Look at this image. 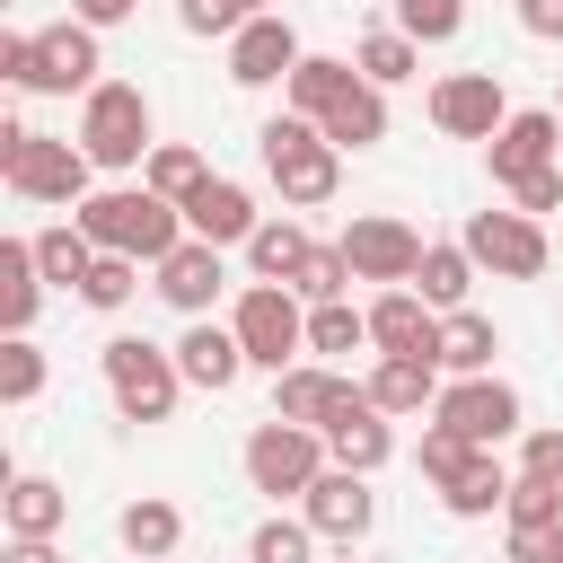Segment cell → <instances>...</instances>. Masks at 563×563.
Listing matches in <instances>:
<instances>
[{"label":"cell","mask_w":563,"mask_h":563,"mask_svg":"<svg viewBox=\"0 0 563 563\" xmlns=\"http://www.w3.org/2000/svg\"><path fill=\"white\" fill-rule=\"evenodd\" d=\"M79 229L106 246V255H141V264H158V255H176L194 229H185V202H167V194H150V185H114V194H88L79 202Z\"/></svg>","instance_id":"1"},{"label":"cell","mask_w":563,"mask_h":563,"mask_svg":"<svg viewBox=\"0 0 563 563\" xmlns=\"http://www.w3.org/2000/svg\"><path fill=\"white\" fill-rule=\"evenodd\" d=\"M255 150H264V176L282 185V202H290V211L334 202V185H343V150H334L308 114H273V123L255 132Z\"/></svg>","instance_id":"2"},{"label":"cell","mask_w":563,"mask_h":563,"mask_svg":"<svg viewBox=\"0 0 563 563\" xmlns=\"http://www.w3.org/2000/svg\"><path fill=\"white\" fill-rule=\"evenodd\" d=\"M88 150L79 141H53V132H26V123H0V185L18 202H88Z\"/></svg>","instance_id":"3"},{"label":"cell","mask_w":563,"mask_h":563,"mask_svg":"<svg viewBox=\"0 0 563 563\" xmlns=\"http://www.w3.org/2000/svg\"><path fill=\"white\" fill-rule=\"evenodd\" d=\"M325 466H334V449H325L317 422H282V413H273V422L246 431V484L273 493V501H282V493H308Z\"/></svg>","instance_id":"4"},{"label":"cell","mask_w":563,"mask_h":563,"mask_svg":"<svg viewBox=\"0 0 563 563\" xmlns=\"http://www.w3.org/2000/svg\"><path fill=\"white\" fill-rule=\"evenodd\" d=\"M79 150L97 167H141L150 158V97L132 79H97L79 106Z\"/></svg>","instance_id":"5"},{"label":"cell","mask_w":563,"mask_h":563,"mask_svg":"<svg viewBox=\"0 0 563 563\" xmlns=\"http://www.w3.org/2000/svg\"><path fill=\"white\" fill-rule=\"evenodd\" d=\"M106 387H114L123 422H167L185 369H176V352H158V343H141V334H114V343H106Z\"/></svg>","instance_id":"6"},{"label":"cell","mask_w":563,"mask_h":563,"mask_svg":"<svg viewBox=\"0 0 563 563\" xmlns=\"http://www.w3.org/2000/svg\"><path fill=\"white\" fill-rule=\"evenodd\" d=\"M238 343H246V361L255 369H290V352L308 343V317H299V299H290V282H255L246 299H238Z\"/></svg>","instance_id":"7"},{"label":"cell","mask_w":563,"mask_h":563,"mask_svg":"<svg viewBox=\"0 0 563 563\" xmlns=\"http://www.w3.org/2000/svg\"><path fill=\"white\" fill-rule=\"evenodd\" d=\"M484 273H501V282H537L545 273V229L528 220V211H466V238H457Z\"/></svg>","instance_id":"8"},{"label":"cell","mask_w":563,"mask_h":563,"mask_svg":"<svg viewBox=\"0 0 563 563\" xmlns=\"http://www.w3.org/2000/svg\"><path fill=\"white\" fill-rule=\"evenodd\" d=\"M299 519H308L317 537H334V545H361V537L378 528V493H369V475H352V466H325V475L299 493Z\"/></svg>","instance_id":"9"},{"label":"cell","mask_w":563,"mask_h":563,"mask_svg":"<svg viewBox=\"0 0 563 563\" xmlns=\"http://www.w3.org/2000/svg\"><path fill=\"white\" fill-rule=\"evenodd\" d=\"M431 123H440L449 141H493V132L510 123V97H501L493 70H449V79L431 88Z\"/></svg>","instance_id":"10"},{"label":"cell","mask_w":563,"mask_h":563,"mask_svg":"<svg viewBox=\"0 0 563 563\" xmlns=\"http://www.w3.org/2000/svg\"><path fill=\"white\" fill-rule=\"evenodd\" d=\"M97 26L88 18H62V26H35V97H70V88H97Z\"/></svg>","instance_id":"11"},{"label":"cell","mask_w":563,"mask_h":563,"mask_svg":"<svg viewBox=\"0 0 563 563\" xmlns=\"http://www.w3.org/2000/svg\"><path fill=\"white\" fill-rule=\"evenodd\" d=\"M343 255H352V282H413L422 238H413L396 211H361V220L343 229Z\"/></svg>","instance_id":"12"},{"label":"cell","mask_w":563,"mask_h":563,"mask_svg":"<svg viewBox=\"0 0 563 563\" xmlns=\"http://www.w3.org/2000/svg\"><path fill=\"white\" fill-rule=\"evenodd\" d=\"M440 422H449L457 440H475V449H501V440L519 431V387H501L493 369H484V378H457V387L440 396Z\"/></svg>","instance_id":"13"},{"label":"cell","mask_w":563,"mask_h":563,"mask_svg":"<svg viewBox=\"0 0 563 563\" xmlns=\"http://www.w3.org/2000/svg\"><path fill=\"white\" fill-rule=\"evenodd\" d=\"M325 449H334V466H352V475H378V466L396 457V431H387V413L369 405V387H343V396H334Z\"/></svg>","instance_id":"14"},{"label":"cell","mask_w":563,"mask_h":563,"mask_svg":"<svg viewBox=\"0 0 563 563\" xmlns=\"http://www.w3.org/2000/svg\"><path fill=\"white\" fill-rule=\"evenodd\" d=\"M299 70V26L282 18V9H264V18H246L238 35H229V79L238 88H273V79H290Z\"/></svg>","instance_id":"15"},{"label":"cell","mask_w":563,"mask_h":563,"mask_svg":"<svg viewBox=\"0 0 563 563\" xmlns=\"http://www.w3.org/2000/svg\"><path fill=\"white\" fill-rule=\"evenodd\" d=\"M369 343H378V352H422V361H440V308H431L413 282H387L378 308H369Z\"/></svg>","instance_id":"16"},{"label":"cell","mask_w":563,"mask_h":563,"mask_svg":"<svg viewBox=\"0 0 563 563\" xmlns=\"http://www.w3.org/2000/svg\"><path fill=\"white\" fill-rule=\"evenodd\" d=\"M554 141H563V114H554V106H519V114L493 132V185H519V176L554 167Z\"/></svg>","instance_id":"17"},{"label":"cell","mask_w":563,"mask_h":563,"mask_svg":"<svg viewBox=\"0 0 563 563\" xmlns=\"http://www.w3.org/2000/svg\"><path fill=\"white\" fill-rule=\"evenodd\" d=\"M185 229H194V238H211V246H246L264 220H255V194H246V185L202 176V185L185 194Z\"/></svg>","instance_id":"18"},{"label":"cell","mask_w":563,"mask_h":563,"mask_svg":"<svg viewBox=\"0 0 563 563\" xmlns=\"http://www.w3.org/2000/svg\"><path fill=\"white\" fill-rule=\"evenodd\" d=\"M220 246L211 238H185L176 255H158V299L167 308H185V317H211V299H220Z\"/></svg>","instance_id":"19"},{"label":"cell","mask_w":563,"mask_h":563,"mask_svg":"<svg viewBox=\"0 0 563 563\" xmlns=\"http://www.w3.org/2000/svg\"><path fill=\"white\" fill-rule=\"evenodd\" d=\"M176 369H185V387H238V369H246V343H238V325H211V317H194L185 325V343H176Z\"/></svg>","instance_id":"20"},{"label":"cell","mask_w":563,"mask_h":563,"mask_svg":"<svg viewBox=\"0 0 563 563\" xmlns=\"http://www.w3.org/2000/svg\"><path fill=\"white\" fill-rule=\"evenodd\" d=\"M440 396V361H422V352H378V369H369V405L378 413H422Z\"/></svg>","instance_id":"21"},{"label":"cell","mask_w":563,"mask_h":563,"mask_svg":"<svg viewBox=\"0 0 563 563\" xmlns=\"http://www.w3.org/2000/svg\"><path fill=\"white\" fill-rule=\"evenodd\" d=\"M334 150H369V141H387V88L378 79H352L334 106H325V123H317Z\"/></svg>","instance_id":"22"},{"label":"cell","mask_w":563,"mask_h":563,"mask_svg":"<svg viewBox=\"0 0 563 563\" xmlns=\"http://www.w3.org/2000/svg\"><path fill=\"white\" fill-rule=\"evenodd\" d=\"M44 308V264H35V238H0V325L26 334Z\"/></svg>","instance_id":"23"},{"label":"cell","mask_w":563,"mask_h":563,"mask_svg":"<svg viewBox=\"0 0 563 563\" xmlns=\"http://www.w3.org/2000/svg\"><path fill=\"white\" fill-rule=\"evenodd\" d=\"M493 352H501L493 317H475V308H449V317H440V369H457V378H484V369H493Z\"/></svg>","instance_id":"24"},{"label":"cell","mask_w":563,"mask_h":563,"mask_svg":"<svg viewBox=\"0 0 563 563\" xmlns=\"http://www.w3.org/2000/svg\"><path fill=\"white\" fill-rule=\"evenodd\" d=\"M352 378H334V369H273V413L282 422H317L325 431V413H334V396H343Z\"/></svg>","instance_id":"25"},{"label":"cell","mask_w":563,"mask_h":563,"mask_svg":"<svg viewBox=\"0 0 563 563\" xmlns=\"http://www.w3.org/2000/svg\"><path fill=\"white\" fill-rule=\"evenodd\" d=\"M510 484H519V475H501V457H493V449H475V457L440 484V501H449L457 519H484V510H501V501H510Z\"/></svg>","instance_id":"26"},{"label":"cell","mask_w":563,"mask_h":563,"mask_svg":"<svg viewBox=\"0 0 563 563\" xmlns=\"http://www.w3.org/2000/svg\"><path fill=\"white\" fill-rule=\"evenodd\" d=\"M317 255V238L299 229V220H264L255 238H246V264H255V282H299V264Z\"/></svg>","instance_id":"27"},{"label":"cell","mask_w":563,"mask_h":563,"mask_svg":"<svg viewBox=\"0 0 563 563\" xmlns=\"http://www.w3.org/2000/svg\"><path fill=\"white\" fill-rule=\"evenodd\" d=\"M97 255H106V246H97L79 220H53V229H35V264H44V282H62V290H79Z\"/></svg>","instance_id":"28"},{"label":"cell","mask_w":563,"mask_h":563,"mask_svg":"<svg viewBox=\"0 0 563 563\" xmlns=\"http://www.w3.org/2000/svg\"><path fill=\"white\" fill-rule=\"evenodd\" d=\"M361 70L352 62H334V53H299V70H290V114H308V123H325V106L352 88Z\"/></svg>","instance_id":"29"},{"label":"cell","mask_w":563,"mask_h":563,"mask_svg":"<svg viewBox=\"0 0 563 563\" xmlns=\"http://www.w3.org/2000/svg\"><path fill=\"white\" fill-rule=\"evenodd\" d=\"M413 290H422L440 317H449V308H466V290H475V255H466V246H422Z\"/></svg>","instance_id":"30"},{"label":"cell","mask_w":563,"mask_h":563,"mask_svg":"<svg viewBox=\"0 0 563 563\" xmlns=\"http://www.w3.org/2000/svg\"><path fill=\"white\" fill-rule=\"evenodd\" d=\"M114 537L132 545V563H150V554H176V537H185V510H176V501H150V493H141V501H132V510L114 519Z\"/></svg>","instance_id":"31"},{"label":"cell","mask_w":563,"mask_h":563,"mask_svg":"<svg viewBox=\"0 0 563 563\" xmlns=\"http://www.w3.org/2000/svg\"><path fill=\"white\" fill-rule=\"evenodd\" d=\"M413 62H422V44H413L405 26H369V35L352 44V70H361V79H378V88L413 79Z\"/></svg>","instance_id":"32"},{"label":"cell","mask_w":563,"mask_h":563,"mask_svg":"<svg viewBox=\"0 0 563 563\" xmlns=\"http://www.w3.org/2000/svg\"><path fill=\"white\" fill-rule=\"evenodd\" d=\"M62 510H70V493H62L53 475H18V484H9V537H53Z\"/></svg>","instance_id":"33"},{"label":"cell","mask_w":563,"mask_h":563,"mask_svg":"<svg viewBox=\"0 0 563 563\" xmlns=\"http://www.w3.org/2000/svg\"><path fill=\"white\" fill-rule=\"evenodd\" d=\"M501 510H510V537H563V484L545 475H519Z\"/></svg>","instance_id":"34"},{"label":"cell","mask_w":563,"mask_h":563,"mask_svg":"<svg viewBox=\"0 0 563 563\" xmlns=\"http://www.w3.org/2000/svg\"><path fill=\"white\" fill-rule=\"evenodd\" d=\"M202 176H211V167H202V150H185V141H158V150L141 158V185H150V194H167V202H185Z\"/></svg>","instance_id":"35"},{"label":"cell","mask_w":563,"mask_h":563,"mask_svg":"<svg viewBox=\"0 0 563 563\" xmlns=\"http://www.w3.org/2000/svg\"><path fill=\"white\" fill-rule=\"evenodd\" d=\"M361 343H369V308H352V299L308 308V352H361Z\"/></svg>","instance_id":"36"},{"label":"cell","mask_w":563,"mask_h":563,"mask_svg":"<svg viewBox=\"0 0 563 563\" xmlns=\"http://www.w3.org/2000/svg\"><path fill=\"white\" fill-rule=\"evenodd\" d=\"M246 563H317V528L308 519H264L246 537Z\"/></svg>","instance_id":"37"},{"label":"cell","mask_w":563,"mask_h":563,"mask_svg":"<svg viewBox=\"0 0 563 563\" xmlns=\"http://www.w3.org/2000/svg\"><path fill=\"white\" fill-rule=\"evenodd\" d=\"M35 396H44V352L26 334H9L0 343V405H35Z\"/></svg>","instance_id":"38"},{"label":"cell","mask_w":563,"mask_h":563,"mask_svg":"<svg viewBox=\"0 0 563 563\" xmlns=\"http://www.w3.org/2000/svg\"><path fill=\"white\" fill-rule=\"evenodd\" d=\"M132 290H141V255H97V264H88V282H79V299H88V308H123Z\"/></svg>","instance_id":"39"},{"label":"cell","mask_w":563,"mask_h":563,"mask_svg":"<svg viewBox=\"0 0 563 563\" xmlns=\"http://www.w3.org/2000/svg\"><path fill=\"white\" fill-rule=\"evenodd\" d=\"M396 26H405L413 44H449V35L466 26V0H396Z\"/></svg>","instance_id":"40"},{"label":"cell","mask_w":563,"mask_h":563,"mask_svg":"<svg viewBox=\"0 0 563 563\" xmlns=\"http://www.w3.org/2000/svg\"><path fill=\"white\" fill-rule=\"evenodd\" d=\"M246 18H264V0H176V26L185 35H238Z\"/></svg>","instance_id":"41"},{"label":"cell","mask_w":563,"mask_h":563,"mask_svg":"<svg viewBox=\"0 0 563 563\" xmlns=\"http://www.w3.org/2000/svg\"><path fill=\"white\" fill-rule=\"evenodd\" d=\"M343 282H352V255H343V246H317V255L299 264L290 290H308V299H343Z\"/></svg>","instance_id":"42"},{"label":"cell","mask_w":563,"mask_h":563,"mask_svg":"<svg viewBox=\"0 0 563 563\" xmlns=\"http://www.w3.org/2000/svg\"><path fill=\"white\" fill-rule=\"evenodd\" d=\"M466 457H475V440H457L449 422H431V431H422V475H431V484H449Z\"/></svg>","instance_id":"43"},{"label":"cell","mask_w":563,"mask_h":563,"mask_svg":"<svg viewBox=\"0 0 563 563\" xmlns=\"http://www.w3.org/2000/svg\"><path fill=\"white\" fill-rule=\"evenodd\" d=\"M510 202H519L528 220H537V211H554V202H563V167H537V176H519V185H510Z\"/></svg>","instance_id":"44"},{"label":"cell","mask_w":563,"mask_h":563,"mask_svg":"<svg viewBox=\"0 0 563 563\" xmlns=\"http://www.w3.org/2000/svg\"><path fill=\"white\" fill-rule=\"evenodd\" d=\"M519 475H545V484H563V431H528V449H519Z\"/></svg>","instance_id":"45"},{"label":"cell","mask_w":563,"mask_h":563,"mask_svg":"<svg viewBox=\"0 0 563 563\" xmlns=\"http://www.w3.org/2000/svg\"><path fill=\"white\" fill-rule=\"evenodd\" d=\"M0 79H9V88L35 79V35H0Z\"/></svg>","instance_id":"46"},{"label":"cell","mask_w":563,"mask_h":563,"mask_svg":"<svg viewBox=\"0 0 563 563\" xmlns=\"http://www.w3.org/2000/svg\"><path fill=\"white\" fill-rule=\"evenodd\" d=\"M519 26L537 44H563V0H519Z\"/></svg>","instance_id":"47"},{"label":"cell","mask_w":563,"mask_h":563,"mask_svg":"<svg viewBox=\"0 0 563 563\" xmlns=\"http://www.w3.org/2000/svg\"><path fill=\"white\" fill-rule=\"evenodd\" d=\"M70 9H79V18H88V26H123V18H132V9H141V0H70Z\"/></svg>","instance_id":"48"},{"label":"cell","mask_w":563,"mask_h":563,"mask_svg":"<svg viewBox=\"0 0 563 563\" xmlns=\"http://www.w3.org/2000/svg\"><path fill=\"white\" fill-rule=\"evenodd\" d=\"M9 563H62V554H53V537H18V545H9Z\"/></svg>","instance_id":"49"},{"label":"cell","mask_w":563,"mask_h":563,"mask_svg":"<svg viewBox=\"0 0 563 563\" xmlns=\"http://www.w3.org/2000/svg\"><path fill=\"white\" fill-rule=\"evenodd\" d=\"M150 563H176V554H150Z\"/></svg>","instance_id":"50"},{"label":"cell","mask_w":563,"mask_h":563,"mask_svg":"<svg viewBox=\"0 0 563 563\" xmlns=\"http://www.w3.org/2000/svg\"><path fill=\"white\" fill-rule=\"evenodd\" d=\"M554 563H563V545H554Z\"/></svg>","instance_id":"51"},{"label":"cell","mask_w":563,"mask_h":563,"mask_svg":"<svg viewBox=\"0 0 563 563\" xmlns=\"http://www.w3.org/2000/svg\"><path fill=\"white\" fill-rule=\"evenodd\" d=\"M343 563H352V545H343Z\"/></svg>","instance_id":"52"},{"label":"cell","mask_w":563,"mask_h":563,"mask_svg":"<svg viewBox=\"0 0 563 563\" xmlns=\"http://www.w3.org/2000/svg\"><path fill=\"white\" fill-rule=\"evenodd\" d=\"M554 114H563V97H554Z\"/></svg>","instance_id":"53"}]
</instances>
